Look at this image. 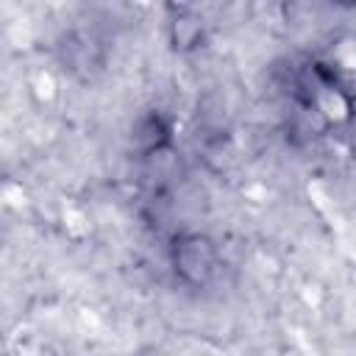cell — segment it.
Masks as SVG:
<instances>
[{
	"instance_id": "1",
	"label": "cell",
	"mask_w": 356,
	"mask_h": 356,
	"mask_svg": "<svg viewBox=\"0 0 356 356\" xmlns=\"http://www.w3.org/2000/svg\"><path fill=\"white\" fill-rule=\"evenodd\" d=\"M167 259L178 284L206 289L220 270V245L206 231H175L167 245Z\"/></svg>"
},
{
	"instance_id": "2",
	"label": "cell",
	"mask_w": 356,
	"mask_h": 356,
	"mask_svg": "<svg viewBox=\"0 0 356 356\" xmlns=\"http://www.w3.org/2000/svg\"><path fill=\"white\" fill-rule=\"evenodd\" d=\"M170 147H172V120L159 108L142 111L131 125V150L139 159H153L170 153Z\"/></svg>"
},
{
	"instance_id": "3",
	"label": "cell",
	"mask_w": 356,
	"mask_h": 356,
	"mask_svg": "<svg viewBox=\"0 0 356 356\" xmlns=\"http://www.w3.org/2000/svg\"><path fill=\"white\" fill-rule=\"evenodd\" d=\"M170 19H167V42L175 53L189 56L206 44V22L203 17L189 8V6H167Z\"/></svg>"
},
{
	"instance_id": "4",
	"label": "cell",
	"mask_w": 356,
	"mask_h": 356,
	"mask_svg": "<svg viewBox=\"0 0 356 356\" xmlns=\"http://www.w3.org/2000/svg\"><path fill=\"white\" fill-rule=\"evenodd\" d=\"M345 120L356 125V86L345 89Z\"/></svg>"
}]
</instances>
